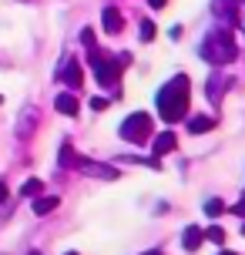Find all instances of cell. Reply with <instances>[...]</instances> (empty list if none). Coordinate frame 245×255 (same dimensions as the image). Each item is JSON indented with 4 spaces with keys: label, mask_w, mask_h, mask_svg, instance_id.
I'll list each match as a JSON object with an SVG mask.
<instances>
[{
    "label": "cell",
    "mask_w": 245,
    "mask_h": 255,
    "mask_svg": "<svg viewBox=\"0 0 245 255\" xmlns=\"http://www.w3.org/2000/svg\"><path fill=\"white\" fill-rule=\"evenodd\" d=\"M188 101H192V81L185 74H175L171 81L161 84L158 91V115L168 125H178L181 118H188Z\"/></svg>",
    "instance_id": "cell-1"
},
{
    "label": "cell",
    "mask_w": 245,
    "mask_h": 255,
    "mask_svg": "<svg viewBox=\"0 0 245 255\" xmlns=\"http://www.w3.org/2000/svg\"><path fill=\"white\" fill-rule=\"evenodd\" d=\"M81 40H84V47H88V61L91 67H94V77H98V84L108 91L118 88V77H121V67H128L131 64V54H118V57H111V54H104L94 47V34H91L88 27L81 30Z\"/></svg>",
    "instance_id": "cell-2"
},
{
    "label": "cell",
    "mask_w": 245,
    "mask_h": 255,
    "mask_svg": "<svg viewBox=\"0 0 245 255\" xmlns=\"http://www.w3.org/2000/svg\"><path fill=\"white\" fill-rule=\"evenodd\" d=\"M202 57H205L208 64H215V67H222V64H232L235 57H239V44H235V37L229 34V27L222 24L215 27V30H208V37L202 40Z\"/></svg>",
    "instance_id": "cell-3"
},
{
    "label": "cell",
    "mask_w": 245,
    "mask_h": 255,
    "mask_svg": "<svg viewBox=\"0 0 245 255\" xmlns=\"http://www.w3.org/2000/svg\"><path fill=\"white\" fill-rule=\"evenodd\" d=\"M151 118L144 115V111H134L131 118L121 121V138L131 141V144H144V141H151Z\"/></svg>",
    "instance_id": "cell-4"
},
{
    "label": "cell",
    "mask_w": 245,
    "mask_h": 255,
    "mask_svg": "<svg viewBox=\"0 0 245 255\" xmlns=\"http://www.w3.org/2000/svg\"><path fill=\"white\" fill-rule=\"evenodd\" d=\"M57 77H61L71 91H81V84H84V71H81V64H78V57H74V54H71V57H64V64H61Z\"/></svg>",
    "instance_id": "cell-5"
},
{
    "label": "cell",
    "mask_w": 245,
    "mask_h": 255,
    "mask_svg": "<svg viewBox=\"0 0 245 255\" xmlns=\"http://www.w3.org/2000/svg\"><path fill=\"white\" fill-rule=\"evenodd\" d=\"M235 84V77L232 74H212L208 77V84H205V94H208V101L212 104H219L222 98H225V91Z\"/></svg>",
    "instance_id": "cell-6"
},
{
    "label": "cell",
    "mask_w": 245,
    "mask_h": 255,
    "mask_svg": "<svg viewBox=\"0 0 245 255\" xmlns=\"http://www.w3.org/2000/svg\"><path fill=\"white\" fill-rule=\"evenodd\" d=\"M235 10H239V0H212L215 20L225 24V27H235Z\"/></svg>",
    "instance_id": "cell-7"
},
{
    "label": "cell",
    "mask_w": 245,
    "mask_h": 255,
    "mask_svg": "<svg viewBox=\"0 0 245 255\" xmlns=\"http://www.w3.org/2000/svg\"><path fill=\"white\" fill-rule=\"evenodd\" d=\"M74 168H78L81 175H94V178H118L115 165H98V161H88V158H78Z\"/></svg>",
    "instance_id": "cell-8"
},
{
    "label": "cell",
    "mask_w": 245,
    "mask_h": 255,
    "mask_svg": "<svg viewBox=\"0 0 245 255\" xmlns=\"http://www.w3.org/2000/svg\"><path fill=\"white\" fill-rule=\"evenodd\" d=\"M54 108H57V111H61V115H64V118H74V115H78V111H81L78 98H74L71 91H67V94H57V98H54Z\"/></svg>",
    "instance_id": "cell-9"
},
{
    "label": "cell",
    "mask_w": 245,
    "mask_h": 255,
    "mask_svg": "<svg viewBox=\"0 0 245 255\" xmlns=\"http://www.w3.org/2000/svg\"><path fill=\"white\" fill-rule=\"evenodd\" d=\"M101 24H104V30H108V34H121V30H124V17H121L115 7H104Z\"/></svg>",
    "instance_id": "cell-10"
},
{
    "label": "cell",
    "mask_w": 245,
    "mask_h": 255,
    "mask_svg": "<svg viewBox=\"0 0 245 255\" xmlns=\"http://www.w3.org/2000/svg\"><path fill=\"white\" fill-rule=\"evenodd\" d=\"M175 144H178V138H175V131H161L155 138V154L161 158V154H171L175 151Z\"/></svg>",
    "instance_id": "cell-11"
},
{
    "label": "cell",
    "mask_w": 245,
    "mask_h": 255,
    "mask_svg": "<svg viewBox=\"0 0 245 255\" xmlns=\"http://www.w3.org/2000/svg\"><path fill=\"white\" fill-rule=\"evenodd\" d=\"M57 205H61L57 195H37V198H34V215H51Z\"/></svg>",
    "instance_id": "cell-12"
},
{
    "label": "cell",
    "mask_w": 245,
    "mask_h": 255,
    "mask_svg": "<svg viewBox=\"0 0 245 255\" xmlns=\"http://www.w3.org/2000/svg\"><path fill=\"white\" fill-rule=\"evenodd\" d=\"M202 242H205V232L195 229V225H188V229H185V235H181V245H185V252H195V249H198Z\"/></svg>",
    "instance_id": "cell-13"
},
{
    "label": "cell",
    "mask_w": 245,
    "mask_h": 255,
    "mask_svg": "<svg viewBox=\"0 0 245 255\" xmlns=\"http://www.w3.org/2000/svg\"><path fill=\"white\" fill-rule=\"evenodd\" d=\"M212 128H215V118H192V121H188V131H192V134H205Z\"/></svg>",
    "instance_id": "cell-14"
},
{
    "label": "cell",
    "mask_w": 245,
    "mask_h": 255,
    "mask_svg": "<svg viewBox=\"0 0 245 255\" xmlns=\"http://www.w3.org/2000/svg\"><path fill=\"white\" fill-rule=\"evenodd\" d=\"M57 165H61V168H74V165H78V154H74V148H71L67 141L61 144V158H57Z\"/></svg>",
    "instance_id": "cell-15"
},
{
    "label": "cell",
    "mask_w": 245,
    "mask_h": 255,
    "mask_svg": "<svg viewBox=\"0 0 245 255\" xmlns=\"http://www.w3.org/2000/svg\"><path fill=\"white\" fill-rule=\"evenodd\" d=\"M40 191H44V181H40V178H27L24 188H20V195H24V198H37Z\"/></svg>",
    "instance_id": "cell-16"
},
{
    "label": "cell",
    "mask_w": 245,
    "mask_h": 255,
    "mask_svg": "<svg viewBox=\"0 0 245 255\" xmlns=\"http://www.w3.org/2000/svg\"><path fill=\"white\" fill-rule=\"evenodd\" d=\"M222 212H225V202H222V198H212V202H205V215H222Z\"/></svg>",
    "instance_id": "cell-17"
},
{
    "label": "cell",
    "mask_w": 245,
    "mask_h": 255,
    "mask_svg": "<svg viewBox=\"0 0 245 255\" xmlns=\"http://www.w3.org/2000/svg\"><path fill=\"white\" fill-rule=\"evenodd\" d=\"M205 239H208V242H215V245H222V242H225V232H222L219 225H212V229H205Z\"/></svg>",
    "instance_id": "cell-18"
},
{
    "label": "cell",
    "mask_w": 245,
    "mask_h": 255,
    "mask_svg": "<svg viewBox=\"0 0 245 255\" xmlns=\"http://www.w3.org/2000/svg\"><path fill=\"white\" fill-rule=\"evenodd\" d=\"M155 34H158L155 24H151V20H141V40H144V44H151V40H155Z\"/></svg>",
    "instance_id": "cell-19"
},
{
    "label": "cell",
    "mask_w": 245,
    "mask_h": 255,
    "mask_svg": "<svg viewBox=\"0 0 245 255\" xmlns=\"http://www.w3.org/2000/svg\"><path fill=\"white\" fill-rule=\"evenodd\" d=\"M235 27L245 34V0H239V10H235Z\"/></svg>",
    "instance_id": "cell-20"
},
{
    "label": "cell",
    "mask_w": 245,
    "mask_h": 255,
    "mask_svg": "<svg viewBox=\"0 0 245 255\" xmlns=\"http://www.w3.org/2000/svg\"><path fill=\"white\" fill-rule=\"evenodd\" d=\"M91 108H94V111H104V108H108V98H94Z\"/></svg>",
    "instance_id": "cell-21"
},
{
    "label": "cell",
    "mask_w": 245,
    "mask_h": 255,
    "mask_svg": "<svg viewBox=\"0 0 245 255\" xmlns=\"http://www.w3.org/2000/svg\"><path fill=\"white\" fill-rule=\"evenodd\" d=\"M148 3H151V7H155V10H161V7H165L168 0H148Z\"/></svg>",
    "instance_id": "cell-22"
},
{
    "label": "cell",
    "mask_w": 245,
    "mask_h": 255,
    "mask_svg": "<svg viewBox=\"0 0 245 255\" xmlns=\"http://www.w3.org/2000/svg\"><path fill=\"white\" fill-rule=\"evenodd\" d=\"M3 198H7V188H3V185H0V202H3Z\"/></svg>",
    "instance_id": "cell-23"
},
{
    "label": "cell",
    "mask_w": 245,
    "mask_h": 255,
    "mask_svg": "<svg viewBox=\"0 0 245 255\" xmlns=\"http://www.w3.org/2000/svg\"><path fill=\"white\" fill-rule=\"evenodd\" d=\"M144 255H165V252H144Z\"/></svg>",
    "instance_id": "cell-24"
},
{
    "label": "cell",
    "mask_w": 245,
    "mask_h": 255,
    "mask_svg": "<svg viewBox=\"0 0 245 255\" xmlns=\"http://www.w3.org/2000/svg\"><path fill=\"white\" fill-rule=\"evenodd\" d=\"M222 255H235V252H222Z\"/></svg>",
    "instance_id": "cell-25"
},
{
    "label": "cell",
    "mask_w": 245,
    "mask_h": 255,
    "mask_svg": "<svg viewBox=\"0 0 245 255\" xmlns=\"http://www.w3.org/2000/svg\"><path fill=\"white\" fill-rule=\"evenodd\" d=\"M67 255H78V252H67Z\"/></svg>",
    "instance_id": "cell-26"
},
{
    "label": "cell",
    "mask_w": 245,
    "mask_h": 255,
    "mask_svg": "<svg viewBox=\"0 0 245 255\" xmlns=\"http://www.w3.org/2000/svg\"><path fill=\"white\" fill-rule=\"evenodd\" d=\"M30 255H37V252H30Z\"/></svg>",
    "instance_id": "cell-27"
}]
</instances>
